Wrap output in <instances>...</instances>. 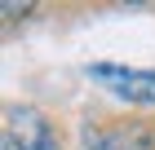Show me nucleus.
Returning a JSON list of instances; mask_svg holds the SVG:
<instances>
[{
    "mask_svg": "<svg viewBox=\"0 0 155 150\" xmlns=\"http://www.w3.org/2000/svg\"><path fill=\"white\" fill-rule=\"evenodd\" d=\"M89 80L111 88L133 106H155V66H120V62H93Z\"/></svg>",
    "mask_w": 155,
    "mask_h": 150,
    "instance_id": "f257e3e1",
    "label": "nucleus"
},
{
    "mask_svg": "<svg viewBox=\"0 0 155 150\" xmlns=\"http://www.w3.org/2000/svg\"><path fill=\"white\" fill-rule=\"evenodd\" d=\"M5 119H9L5 128L18 137V146H22V150H62L58 137H53V124L40 115L36 106H9Z\"/></svg>",
    "mask_w": 155,
    "mask_h": 150,
    "instance_id": "f03ea898",
    "label": "nucleus"
},
{
    "mask_svg": "<svg viewBox=\"0 0 155 150\" xmlns=\"http://www.w3.org/2000/svg\"><path fill=\"white\" fill-rule=\"evenodd\" d=\"M75 150H107V137H102L97 128L84 124V128H80V146H75Z\"/></svg>",
    "mask_w": 155,
    "mask_h": 150,
    "instance_id": "7ed1b4c3",
    "label": "nucleus"
},
{
    "mask_svg": "<svg viewBox=\"0 0 155 150\" xmlns=\"http://www.w3.org/2000/svg\"><path fill=\"white\" fill-rule=\"evenodd\" d=\"M0 150H22V146H18V137H13L9 128H5V132H0Z\"/></svg>",
    "mask_w": 155,
    "mask_h": 150,
    "instance_id": "20e7f679",
    "label": "nucleus"
},
{
    "mask_svg": "<svg viewBox=\"0 0 155 150\" xmlns=\"http://www.w3.org/2000/svg\"><path fill=\"white\" fill-rule=\"evenodd\" d=\"M107 150H133L129 137H107Z\"/></svg>",
    "mask_w": 155,
    "mask_h": 150,
    "instance_id": "39448f33",
    "label": "nucleus"
}]
</instances>
